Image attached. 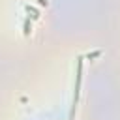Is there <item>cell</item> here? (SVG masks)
Returning <instances> with one entry per match:
<instances>
[{
  "label": "cell",
  "mask_w": 120,
  "mask_h": 120,
  "mask_svg": "<svg viewBox=\"0 0 120 120\" xmlns=\"http://www.w3.org/2000/svg\"><path fill=\"white\" fill-rule=\"evenodd\" d=\"M81 71H82V58H79L77 62V84H75V94H73V109H71V116H73V111H75V105L79 101V90H81Z\"/></svg>",
  "instance_id": "6da1fadb"
},
{
  "label": "cell",
  "mask_w": 120,
  "mask_h": 120,
  "mask_svg": "<svg viewBox=\"0 0 120 120\" xmlns=\"http://www.w3.org/2000/svg\"><path fill=\"white\" fill-rule=\"evenodd\" d=\"M38 2H39V4H41V6H43V4H45V6H47V0H38Z\"/></svg>",
  "instance_id": "5b68a950"
},
{
  "label": "cell",
  "mask_w": 120,
  "mask_h": 120,
  "mask_svg": "<svg viewBox=\"0 0 120 120\" xmlns=\"http://www.w3.org/2000/svg\"><path fill=\"white\" fill-rule=\"evenodd\" d=\"M99 54H101V51H96V52H90L88 58H96V56H99Z\"/></svg>",
  "instance_id": "277c9868"
},
{
  "label": "cell",
  "mask_w": 120,
  "mask_h": 120,
  "mask_svg": "<svg viewBox=\"0 0 120 120\" xmlns=\"http://www.w3.org/2000/svg\"><path fill=\"white\" fill-rule=\"evenodd\" d=\"M26 11H28V13H32V19H39V11H38L36 8H30V6H26Z\"/></svg>",
  "instance_id": "3957f363"
},
{
  "label": "cell",
  "mask_w": 120,
  "mask_h": 120,
  "mask_svg": "<svg viewBox=\"0 0 120 120\" xmlns=\"http://www.w3.org/2000/svg\"><path fill=\"white\" fill-rule=\"evenodd\" d=\"M22 32H24V36H28L30 32H32V24H30V19H24V24H22Z\"/></svg>",
  "instance_id": "7a4b0ae2"
}]
</instances>
